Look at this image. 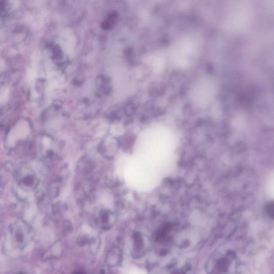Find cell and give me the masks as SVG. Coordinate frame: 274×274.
<instances>
[{"label": "cell", "instance_id": "1", "mask_svg": "<svg viewBox=\"0 0 274 274\" xmlns=\"http://www.w3.org/2000/svg\"><path fill=\"white\" fill-rule=\"evenodd\" d=\"M266 211L268 216L273 219L274 217V202L270 201L267 204L266 206Z\"/></svg>", "mask_w": 274, "mask_h": 274}]
</instances>
